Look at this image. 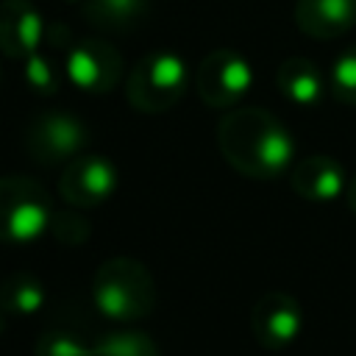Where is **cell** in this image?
Returning a JSON list of instances; mask_svg holds the SVG:
<instances>
[{"label": "cell", "mask_w": 356, "mask_h": 356, "mask_svg": "<svg viewBox=\"0 0 356 356\" xmlns=\"http://www.w3.org/2000/svg\"><path fill=\"white\" fill-rule=\"evenodd\" d=\"M289 186L309 203H334L348 192V172L334 156H306L292 164Z\"/></svg>", "instance_id": "10"}, {"label": "cell", "mask_w": 356, "mask_h": 356, "mask_svg": "<svg viewBox=\"0 0 356 356\" xmlns=\"http://www.w3.org/2000/svg\"><path fill=\"white\" fill-rule=\"evenodd\" d=\"M300 328H303V309L289 292L270 289L253 303L250 331L261 348L281 350L300 337Z\"/></svg>", "instance_id": "9"}, {"label": "cell", "mask_w": 356, "mask_h": 356, "mask_svg": "<svg viewBox=\"0 0 356 356\" xmlns=\"http://www.w3.org/2000/svg\"><path fill=\"white\" fill-rule=\"evenodd\" d=\"M56 214L53 197L42 184L28 175H0V242L31 245L36 242Z\"/></svg>", "instance_id": "3"}, {"label": "cell", "mask_w": 356, "mask_h": 356, "mask_svg": "<svg viewBox=\"0 0 356 356\" xmlns=\"http://www.w3.org/2000/svg\"><path fill=\"white\" fill-rule=\"evenodd\" d=\"M295 22L312 39H334L356 25V0H298Z\"/></svg>", "instance_id": "12"}, {"label": "cell", "mask_w": 356, "mask_h": 356, "mask_svg": "<svg viewBox=\"0 0 356 356\" xmlns=\"http://www.w3.org/2000/svg\"><path fill=\"white\" fill-rule=\"evenodd\" d=\"M253 86V67L236 50H211L197 72L195 89L209 108H234Z\"/></svg>", "instance_id": "6"}, {"label": "cell", "mask_w": 356, "mask_h": 356, "mask_svg": "<svg viewBox=\"0 0 356 356\" xmlns=\"http://www.w3.org/2000/svg\"><path fill=\"white\" fill-rule=\"evenodd\" d=\"M3 328H6V312H3V306H0V334H3Z\"/></svg>", "instance_id": "22"}, {"label": "cell", "mask_w": 356, "mask_h": 356, "mask_svg": "<svg viewBox=\"0 0 356 356\" xmlns=\"http://www.w3.org/2000/svg\"><path fill=\"white\" fill-rule=\"evenodd\" d=\"M36 356H89L92 342H83L72 331H44L33 345Z\"/></svg>", "instance_id": "19"}, {"label": "cell", "mask_w": 356, "mask_h": 356, "mask_svg": "<svg viewBox=\"0 0 356 356\" xmlns=\"http://www.w3.org/2000/svg\"><path fill=\"white\" fill-rule=\"evenodd\" d=\"M275 86L295 106H317L323 100L325 89H328V81L317 70L314 61L300 58V56H289L278 64Z\"/></svg>", "instance_id": "13"}, {"label": "cell", "mask_w": 356, "mask_h": 356, "mask_svg": "<svg viewBox=\"0 0 356 356\" xmlns=\"http://www.w3.org/2000/svg\"><path fill=\"white\" fill-rule=\"evenodd\" d=\"M89 356H159L156 342L142 331H106L92 342Z\"/></svg>", "instance_id": "16"}, {"label": "cell", "mask_w": 356, "mask_h": 356, "mask_svg": "<svg viewBox=\"0 0 356 356\" xmlns=\"http://www.w3.org/2000/svg\"><path fill=\"white\" fill-rule=\"evenodd\" d=\"M89 145V128L70 111H44L31 120L25 131V150L42 167L67 164Z\"/></svg>", "instance_id": "5"}, {"label": "cell", "mask_w": 356, "mask_h": 356, "mask_svg": "<svg viewBox=\"0 0 356 356\" xmlns=\"http://www.w3.org/2000/svg\"><path fill=\"white\" fill-rule=\"evenodd\" d=\"M189 86V67L172 50H153L136 61L125 81L128 103L142 114L170 111Z\"/></svg>", "instance_id": "4"}, {"label": "cell", "mask_w": 356, "mask_h": 356, "mask_svg": "<svg viewBox=\"0 0 356 356\" xmlns=\"http://www.w3.org/2000/svg\"><path fill=\"white\" fill-rule=\"evenodd\" d=\"M345 200H348V206H350V211L356 214V175L348 181V192H345Z\"/></svg>", "instance_id": "21"}, {"label": "cell", "mask_w": 356, "mask_h": 356, "mask_svg": "<svg viewBox=\"0 0 356 356\" xmlns=\"http://www.w3.org/2000/svg\"><path fill=\"white\" fill-rule=\"evenodd\" d=\"M64 75L72 86L89 95H106L122 78V56L106 39L86 36L70 44L64 56Z\"/></svg>", "instance_id": "7"}, {"label": "cell", "mask_w": 356, "mask_h": 356, "mask_svg": "<svg viewBox=\"0 0 356 356\" xmlns=\"http://www.w3.org/2000/svg\"><path fill=\"white\" fill-rule=\"evenodd\" d=\"M120 189L117 164L100 153H81L64 164L58 178V192L70 206L92 209L106 203Z\"/></svg>", "instance_id": "8"}, {"label": "cell", "mask_w": 356, "mask_h": 356, "mask_svg": "<svg viewBox=\"0 0 356 356\" xmlns=\"http://www.w3.org/2000/svg\"><path fill=\"white\" fill-rule=\"evenodd\" d=\"M92 300L108 320L136 323L156 306L153 273L139 259L111 256L92 275Z\"/></svg>", "instance_id": "2"}, {"label": "cell", "mask_w": 356, "mask_h": 356, "mask_svg": "<svg viewBox=\"0 0 356 356\" xmlns=\"http://www.w3.org/2000/svg\"><path fill=\"white\" fill-rule=\"evenodd\" d=\"M328 89H331V95L339 103L356 106V44L348 47V50H342L337 56V61L331 64Z\"/></svg>", "instance_id": "18"}, {"label": "cell", "mask_w": 356, "mask_h": 356, "mask_svg": "<svg viewBox=\"0 0 356 356\" xmlns=\"http://www.w3.org/2000/svg\"><path fill=\"white\" fill-rule=\"evenodd\" d=\"M150 3L147 0H86L83 17L92 28L106 33H128L145 22Z\"/></svg>", "instance_id": "14"}, {"label": "cell", "mask_w": 356, "mask_h": 356, "mask_svg": "<svg viewBox=\"0 0 356 356\" xmlns=\"http://www.w3.org/2000/svg\"><path fill=\"white\" fill-rule=\"evenodd\" d=\"M44 42V22L31 0L0 3V53L11 58H28Z\"/></svg>", "instance_id": "11"}, {"label": "cell", "mask_w": 356, "mask_h": 356, "mask_svg": "<svg viewBox=\"0 0 356 356\" xmlns=\"http://www.w3.org/2000/svg\"><path fill=\"white\" fill-rule=\"evenodd\" d=\"M50 231L64 245H83L89 239V220L75 211H56L50 220Z\"/></svg>", "instance_id": "20"}, {"label": "cell", "mask_w": 356, "mask_h": 356, "mask_svg": "<svg viewBox=\"0 0 356 356\" xmlns=\"http://www.w3.org/2000/svg\"><path fill=\"white\" fill-rule=\"evenodd\" d=\"M44 300H47L44 284L31 273H11L0 281V306L6 314L31 317L42 312Z\"/></svg>", "instance_id": "15"}, {"label": "cell", "mask_w": 356, "mask_h": 356, "mask_svg": "<svg viewBox=\"0 0 356 356\" xmlns=\"http://www.w3.org/2000/svg\"><path fill=\"white\" fill-rule=\"evenodd\" d=\"M22 64H25V83L33 92H39V95L58 92V86H61V67H58L56 56H47L39 47L28 58H22Z\"/></svg>", "instance_id": "17"}, {"label": "cell", "mask_w": 356, "mask_h": 356, "mask_svg": "<svg viewBox=\"0 0 356 356\" xmlns=\"http://www.w3.org/2000/svg\"><path fill=\"white\" fill-rule=\"evenodd\" d=\"M217 147L239 175L253 181H273L295 164L289 128L259 106L228 111L217 125Z\"/></svg>", "instance_id": "1"}]
</instances>
